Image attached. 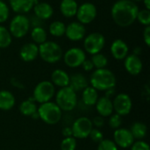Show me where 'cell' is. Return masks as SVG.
Listing matches in <instances>:
<instances>
[{
	"mask_svg": "<svg viewBox=\"0 0 150 150\" xmlns=\"http://www.w3.org/2000/svg\"><path fill=\"white\" fill-rule=\"evenodd\" d=\"M95 105L98 115L103 118L109 117L113 113L112 100L109 98H106L105 96L98 98Z\"/></svg>",
	"mask_w": 150,
	"mask_h": 150,
	"instance_id": "19",
	"label": "cell"
},
{
	"mask_svg": "<svg viewBox=\"0 0 150 150\" xmlns=\"http://www.w3.org/2000/svg\"><path fill=\"white\" fill-rule=\"evenodd\" d=\"M39 119L47 125H56L62 117V111L55 104V102L48 101L40 104L37 109Z\"/></svg>",
	"mask_w": 150,
	"mask_h": 150,
	"instance_id": "3",
	"label": "cell"
},
{
	"mask_svg": "<svg viewBox=\"0 0 150 150\" xmlns=\"http://www.w3.org/2000/svg\"><path fill=\"white\" fill-rule=\"evenodd\" d=\"M98 14L97 7L94 4L90 2H85L78 6L76 11V18L79 23L83 25L90 24L96 18Z\"/></svg>",
	"mask_w": 150,
	"mask_h": 150,
	"instance_id": "10",
	"label": "cell"
},
{
	"mask_svg": "<svg viewBox=\"0 0 150 150\" xmlns=\"http://www.w3.org/2000/svg\"><path fill=\"white\" fill-rule=\"evenodd\" d=\"M105 45V38L101 33H91L83 40V48L88 54L93 55L100 53Z\"/></svg>",
	"mask_w": 150,
	"mask_h": 150,
	"instance_id": "8",
	"label": "cell"
},
{
	"mask_svg": "<svg viewBox=\"0 0 150 150\" xmlns=\"http://www.w3.org/2000/svg\"><path fill=\"white\" fill-rule=\"evenodd\" d=\"M10 15L9 6L4 1L0 0V24L8 20Z\"/></svg>",
	"mask_w": 150,
	"mask_h": 150,
	"instance_id": "36",
	"label": "cell"
},
{
	"mask_svg": "<svg viewBox=\"0 0 150 150\" xmlns=\"http://www.w3.org/2000/svg\"><path fill=\"white\" fill-rule=\"evenodd\" d=\"M31 118L33 119V120H38V119H39V114H38V112H34V113L31 116Z\"/></svg>",
	"mask_w": 150,
	"mask_h": 150,
	"instance_id": "47",
	"label": "cell"
},
{
	"mask_svg": "<svg viewBox=\"0 0 150 150\" xmlns=\"http://www.w3.org/2000/svg\"><path fill=\"white\" fill-rule=\"evenodd\" d=\"M55 104L62 112H71L77 105V95L69 86L60 88L55 94Z\"/></svg>",
	"mask_w": 150,
	"mask_h": 150,
	"instance_id": "4",
	"label": "cell"
},
{
	"mask_svg": "<svg viewBox=\"0 0 150 150\" xmlns=\"http://www.w3.org/2000/svg\"><path fill=\"white\" fill-rule=\"evenodd\" d=\"M86 28L78 21L71 22L66 26L65 35L71 41H79L85 37Z\"/></svg>",
	"mask_w": 150,
	"mask_h": 150,
	"instance_id": "14",
	"label": "cell"
},
{
	"mask_svg": "<svg viewBox=\"0 0 150 150\" xmlns=\"http://www.w3.org/2000/svg\"><path fill=\"white\" fill-rule=\"evenodd\" d=\"M113 142L118 148L120 147L121 149H128L133 145L135 140L129 129L125 127H120L114 130Z\"/></svg>",
	"mask_w": 150,
	"mask_h": 150,
	"instance_id": "13",
	"label": "cell"
},
{
	"mask_svg": "<svg viewBox=\"0 0 150 150\" xmlns=\"http://www.w3.org/2000/svg\"><path fill=\"white\" fill-rule=\"evenodd\" d=\"M37 103L33 98H28L26 100L22 101L18 106L20 113L26 117H31L34 112H37Z\"/></svg>",
	"mask_w": 150,
	"mask_h": 150,
	"instance_id": "26",
	"label": "cell"
},
{
	"mask_svg": "<svg viewBox=\"0 0 150 150\" xmlns=\"http://www.w3.org/2000/svg\"><path fill=\"white\" fill-rule=\"evenodd\" d=\"M62 134L64 136V138H66V137H71L72 136V129H71V127H64L62 129Z\"/></svg>",
	"mask_w": 150,
	"mask_h": 150,
	"instance_id": "43",
	"label": "cell"
},
{
	"mask_svg": "<svg viewBox=\"0 0 150 150\" xmlns=\"http://www.w3.org/2000/svg\"><path fill=\"white\" fill-rule=\"evenodd\" d=\"M134 54H135V55H140L141 54H142V47H134V53H133Z\"/></svg>",
	"mask_w": 150,
	"mask_h": 150,
	"instance_id": "45",
	"label": "cell"
},
{
	"mask_svg": "<svg viewBox=\"0 0 150 150\" xmlns=\"http://www.w3.org/2000/svg\"><path fill=\"white\" fill-rule=\"evenodd\" d=\"M136 20L142 25H150V10L143 9V10H139L136 17Z\"/></svg>",
	"mask_w": 150,
	"mask_h": 150,
	"instance_id": "32",
	"label": "cell"
},
{
	"mask_svg": "<svg viewBox=\"0 0 150 150\" xmlns=\"http://www.w3.org/2000/svg\"><path fill=\"white\" fill-rule=\"evenodd\" d=\"M54 86L59 88H63L69 86V75L63 69H54L51 74V81Z\"/></svg>",
	"mask_w": 150,
	"mask_h": 150,
	"instance_id": "22",
	"label": "cell"
},
{
	"mask_svg": "<svg viewBox=\"0 0 150 150\" xmlns=\"http://www.w3.org/2000/svg\"><path fill=\"white\" fill-rule=\"evenodd\" d=\"M129 130L132 135L134 136V140H138V141L143 140L146 137L147 133H148L147 126L141 121H136L133 123Z\"/></svg>",
	"mask_w": 150,
	"mask_h": 150,
	"instance_id": "27",
	"label": "cell"
},
{
	"mask_svg": "<svg viewBox=\"0 0 150 150\" xmlns=\"http://www.w3.org/2000/svg\"><path fill=\"white\" fill-rule=\"evenodd\" d=\"M39 55L45 62L56 63L62 58L63 53L58 43L47 40L39 45Z\"/></svg>",
	"mask_w": 150,
	"mask_h": 150,
	"instance_id": "5",
	"label": "cell"
},
{
	"mask_svg": "<svg viewBox=\"0 0 150 150\" xmlns=\"http://www.w3.org/2000/svg\"><path fill=\"white\" fill-rule=\"evenodd\" d=\"M12 41V36L9 30L3 25H0V48L8 47Z\"/></svg>",
	"mask_w": 150,
	"mask_h": 150,
	"instance_id": "30",
	"label": "cell"
},
{
	"mask_svg": "<svg viewBox=\"0 0 150 150\" xmlns=\"http://www.w3.org/2000/svg\"><path fill=\"white\" fill-rule=\"evenodd\" d=\"M113 112L121 117L128 115L133 108V102L129 95L127 93H120L115 96L112 100Z\"/></svg>",
	"mask_w": 150,
	"mask_h": 150,
	"instance_id": "11",
	"label": "cell"
},
{
	"mask_svg": "<svg viewBox=\"0 0 150 150\" xmlns=\"http://www.w3.org/2000/svg\"><path fill=\"white\" fill-rule=\"evenodd\" d=\"M116 83L117 80L114 73L106 68L94 70L90 77L91 86L97 91H105L115 88Z\"/></svg>",
	"mask_w": 150,
	"mask_h": 150,
	"instance_id": "2",
	"label": "cell"
},
{
	"mask_svg": "<svg viewBox=\"0 0 150 150\" xmlns=\"http://www.w3.org/2000/svg\"><path fill=\"white\" fill-rule=\"evenodd\" d=\"M91 61L92 62L94 68H96L97 69H105V68H106V66L108 64L107 57L101 53H98L96 54H93L91 58Z\"/></svg>",
	"mask_w": 150,
	"mask_h": 150,
	"instance_id": "31",
	"label": "cell"
},
{
	"mask_svg": "<svg viewBox=\"0 0 150 150\" xmlns=\"http://www.w3.org/2000/svg\"><path fill=\"white\" fill-rule=\"evenodd\" d=\"M111 54L116 60H124L129 53V47L127 44L121 39H117L112 41L110 47Z\"/></svg>",
	"mask_w": 150,
	"mask_h": 150,
	"instance_id": "16",
	"label": "cell"
},
{
	"mask_svg": "<svg viewBox=\"0 0 150 150\" xmlns=\"http://www.w3.org/2000/svg\"><path fill=\"white\" fill-rule=\"evenodd\" d=\"M30 20L24 14H17L10 22L9 32L14 38L20 39L25 36L30 30Z\"/></svg>",
	"mask_w": 150,
	"mask_h": 150,
	"instance_id": "6",
	"label": "cell"
},
{
	"mask_svg": "<svg viewBox=\"0 0 150 150\" xmlns=\"http://www.w3.org/2000/svg\"><path fill=\"white\" fill-rule=\"evenodd\" d=\"M139 7L130 0H118L112 9L111 15L114 23L120 27H128L136 20Z\"/></svg>",
	"mask_w": 150,
	"mask_h": 150,
	"instance_id": "1",
	"label": "cell"
},
{
	"mask_svg": "<svg viewBox=\"0 0 150 150\" xmlns=\"http://www.w3.org/2000/svg\"><path fill=\"white\" fill-rule=\"evenodd\" d=\"M69 86L75 91H82L86 87L89 86V82L86 76L82 73H75L69 76Z\"/></svg>",
	"mask_w": 150,
	"mask_h": 150,
	"instance_id": "20",
	"label": "cell"
},
{
	"mask_svg": "<svg viewBox=\"0 0 150 150\" xmlns=\"http://www.w3.org/2000/svg\"><path fill=\"white\" fill-rule=\"evenodd\" d=\"M143 40L147 47L150 46V25L145 26L143 30Z\"/></svg>",
	"mask_w": 150,
	"mask_h": 150,
	"instance_id": "41",
	"label": "cell"
},
{
	"mask_svg": "<svg viewBox=\"0 0 150 150\" xmlns=\"http://www.w3.org/2000/svg\"><path fill=\"white\" fill-rule=\"evenodd\" d=\"M93 128L91 120L87 117H80L76 119L72 126V136L75 139H86L89 137L91 131Z\"/></svg>",
	"mask_w": 150,
	"mask_h": 150,
	"instance_id": "9",
	"label": "cell"
},
{
	"mask_svg": "<svg viewBox=\"0 0 150 150\" xmlns=\"http://www.w3.org/2000/svg\"><path fill=\"white\" fill-rule=\"evenodd\" d=\"M61 150H76V139L73 136L64 138L60 145Z\"/></svg>",
	"mask_w": 150,
	"mask_h": 150,
	"instance_id": "33",
	"label": "cell"
},
{
	"mask_svg": "<svg viewBox=\"0 0 150 150\" xmlns=\"http://www.w3.org/2000/svg\"><path fill=\"white\" fill-rule=\"evenodd\" d=\"M64 63L69 68H78L86 59L85 52L80 47H71L62 55Z\"/></svg>",
	"mask_w": 150,
	"mask_h": 150,
	"instance_id": "12",
	"label": "cell"
},
{
	"mask_svg": "<svg viewBox=\"0 0 150 150\" xmlns=\"http://www.w3.org/2000/svg\"><path fill=\"white\" fill-rule=\"evenodd\" d=\"M29 20H30V24H31V25H33V27H36V26H41V22H42V20H40V18H38L36 16L32 17V18H31V19H29Z\"/></svg>",
	"mask_w": 150,
	"mask_h": 150,
	"instance_id": "42",
	"label": "cell"
},
{
	"mask_svg": "<svg viewBox=\"0 0 150 150\" xmlns=\"http://www.w3.org/2000/svg\"><path fill=\"white\" fill-rule=\"evenodd\" d=\"M143 1V4L145 5V9L147 10H150V0H142Z\"/></svg>",
	"mask_w": 150,
	"mask_h": 150,
	"instance_id": "46",
	"label": "cell"
},
{
	"mask_svg": "<svg viewBox=\"0 0 150 150\" xmlns=\"http://www.w3.org/2000/svg\"><path fill=\"white\" fill-rule=\"evenodd\" d=\"M124 66L127 72L132 76H138L142 71L143 68V64L140 56L134 54H128L124 59Z\"/></svg>",
	"mask_w": 150,
	"mask_h": 150,
	"instance_id": "15",
	"label": "cell"
},
{
	"mask_svg": "<svg viewBox=\"0 0 150 150\" xmlns=\"http://www.w3.org/2000/svg\"><path fill=\"white\" fill-rule=\"evenodd\" d=\"M130 1H132L134 3H138V2H142V0H130Z\"/></svg>",
	"mask_w": 150,
	"mask_h": 150,
	"instance_id": "48",
	"label": "cell"
},
{
	"mask_svg": "<svg viewBox=\"0 0 150 150\" xmlns=\"http://www.w3.org/2000/svg\"><path fill=\"white\" fill-rule=\"evenodd\" d=\"M81 66H82L83 69L84 71H86V72H90V71L93 70V69H94L93 63H92V62L91 61V59H85V60L83 61V62L82 63Z\"/></svg>",
	"mask_w": 150,
	"mask_h": 150,
	"instance_id": "40",
	"label": "cell"
},
{
	"mask_svg": "<svg viewBox=\"0 0 150 150\" xmlns=\"http://www.w3.org/2000/svg\"><path fill=\"white\" fill-rule=\"evenodd\" d=\"M78 4L76 0H62L60 4V11L63 17L65 18H72L76 16Z\"/></svg>",
	"mask_w": 150,
	"mask_h": 150,
	"instance_id": "23",
	"label": "cell"
},
{
	"mask_svg": "<svg viewBox=\"0 0 150 150\" xmlns=\"http://www.w3.org/2000/svg\"><path fill=\"white\" fill-rule=\"evenodd\" d=\"M89 137L91 138V140L96 143H99L101 141L104 140V134L103 133L98 129V128H92V130L90 133Z\"/></svg>",
	"mask_w": 150,
	"mask_h": 150,
	"instance_id": "37",
	"label": "cell"
},
{
	"mask_svg": "<svg viewBox=\"0 0 150 150\" xmlns=\"http://www.w3.org/2000/svg\"><path fill=\"white\" fill-rule=\"evenodd\" d=\"M33 9L34 11V16H36L40 20H47L54 14V9L48 3H38L33 6Z\"/></svg>",
	"mask_w": 150,
	"mask_h": 150,
	"instance_id": "21",
	"label": "cell"
},
{
	"mask_svg": "<svg viewBox=\"0 0 150 150\" xmlns=\"http://www.w3.org/2000/svg\"><path fill=\"white\" fill-rule=\"evenodd\" d=\"M98 99V91L91 86L86 87L82 91V101L87 106H93Z\"/></svg>",
	"mask_w": 150,
	"mask_h": 150,
	"instance_id": "25",
	"label": "cell"
},
{
	"mask_svg": "<svg viewBox=\"0 0 150 150\" xmlns=\"http://www.w3.org/2000/svg\"><path fill=\"white\" fill-rule=\"evenodd\" d=\"M31 38L33 43L37 45H40L45 41H47V34L46 30L42 26H36V27H33L31 31Z\"/></svg>",
	"mask_w": 150,
	"mask_h": 150,
	"instance_id": "28",
	"label": "cell"
},
{
	"mask_svg": "<svg viewBox=\"0 0 150 150\" xmlns=\"http://www.w3.org/2000/svg\"><path fill=\"white\" fill-rule=\"evenodd\" d=\"M108 124H109V127L112 128V129H118L120 127H121V125H122V117L117 113H112V115L109 116V120H108Z\"/></svg>",
	"mask_w": 150,
	"mask_h": 150,
	"instance_id": "34",
	"label": "cell"
},
{
	"mask_svg": "<svg viewBox=\"0 0 150 150\" xmlns=\"http://www.w3.org/2000/svg\"><path fill=\"white\" fill-rule=\"evenodd\" d=\"M91 122H92L93 127H95L96 128H101L105 125V120H104V118L101 117V116H99V115L94 117L93 120H91Z\"/></svg>",
	"mask_w": 150,
	"mask_h": 150,
	"instance_id": "39",
	"label": "cell"
},
{
	"mask_svg": "<svg viewBox=\"0 0 150 150\" xmlns=\"http://www.w3.org/2000/svg\"><path fill=\"white\" fill-rule=\"evenodd\" d=\"M39 55V46L33 42L24 44L19 50V57L25 62L34 61Z\"/></svg>",
	"mask_w": 150,
	"mask_h": 150,
	"instance_id": "17",
	"label": "cell"
},
{
	"mask_svg": "<svg viewBox=\"0 0 150 150\" xmlns=\"http://www.w3.org/2000/svg\"><path fill=\"white\" fill-rule=\"evenodd\" d=\"M97 150H119L117 145L114 143L113 141L108 140V139H104L101 141L98 145Z\"/></svg>",
	"mask_w": 150,
	"mask_h": 150,
	"instance_id": "35",
	"label": "cell"
},
{
	"mask_svg": "<svg viewBox=\"0 0 150 150\" xmlns=\"http://www.w3.org/2000/svg\"><path fill=\"white\" fill-rule=\"evenodd\" d=\"M49 30V33L52 36L54 37H62L63 35H65V30H66V25L63 22L59 21V20H55L54 22H52L48 27Z\"/></svg>",
	"mask_w": 150,
	"mask_h": 150,
	"instance_id": "29",
	"label": "cell"
},
{
	"mask_svg": "<svg viewBox=\"0 0 150 150\" xmlns=\"http://www.w3.org/2000/svg\"><path fill=\"white\" fill-rule=\"evenodd\" d=\"M15 97L14 95L6 90L0 91V110L10 111L15 105Z\"/></svg>",
	"mask_w": 150,
	"mask_h": 150,
	"instance_id": "24",
	"label": "cell"
},
{
	"mask_svg": "<svg viewBox=\"0 0 150 150\" xmlns=\"http://www.w3.org/2000/svg\"><path fill=\"white\" fill-rule=\"evenodd\" d=\"M54 94L55 86L50 81H41L34 87L33 98L36 103L43 104L51 101Z\"/></svg>",
	"mask_w": 150,
	"mask_h": 150,
	"instance_id": "7",
	"label": "cell"
},
{
	"mask_svg": "<svg viewBox=\"0 0 150 150\" xmlns=\"http://www.w3.org/2000/svg\"><path fill=\"white\" fill-rule=\"evenodd\" d=\"M38 3L37 0H9L11 10L18 14L29 12Z\"/></svg>",
	"mask_w": 150,
	"mask_h": 150,
	"instance_id": "18",
	"label": "cell"
},
{
	"mask_svg": "<svg viewBox=\"0 0 150 150\" xmlns=\"http://www.w3.org/2000/svg\"><path fill=\"white\" fill-rule=\"evenodd\" d=\"M115 93V88H112V89H110V90H107V91H105V97L106 98H111L112 96H113V94Z\"/></svg>",
	"mask_w": 150,
	"mask_h": 150,
	"instance_id": "44",
	"label": "cell"
},
{
	"mask_svg": "<svg viewBox=\"0 0 150 150\" xmlns=\"http://www.w3.org/2000/svg\"><path fill=\"white\" fill-rule=\"evenodd\" d=\"M130 148L131 150H150L149 145L143 140L134 142Z\"/></svg>",
	"mask_w": 150,
	"mask_h": 150,
	"instance_id": "38",
	"label": "cell"
}]
</instances>
